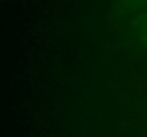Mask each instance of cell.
Segmentation results:
<instances>
[{
	"label": "cell",
	"instance_id": "obj_1",
	"mask_svg": "<svg viewBox=\"0 0 147 137\" xmlns=\"http://www.w3.org/2000/svg\"><path fill=\"white\" fill-rule=\"evenodd\" d=\"M137 26H139V34H140V37L147 43V14H143L139 19Z\"/></svg>",
	"mask_w": 147,
	"mask_h": 137
},
{
	"label": "cell",
	"instance_id": "obj_2",
	"mask_svg": "<svg viewBox=\"0 0 147 137\" xmlns=\"http://www.w3.org/2000/svg\"><path fill=\"white\" fill-rule=\"evenodd\" d=\"M127 4L130 6H136V7H147V0H124Z\"/></svg>",
	"mask_w": 147,
	"mask_h": 137
}]
</instances>
